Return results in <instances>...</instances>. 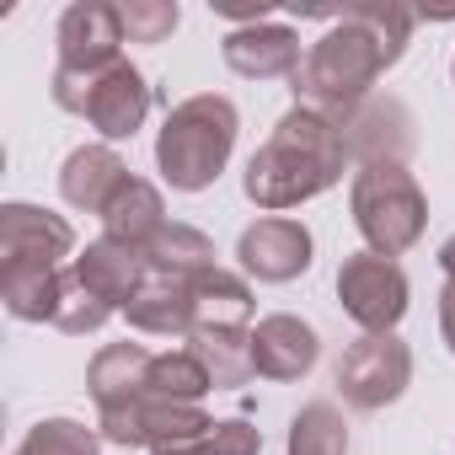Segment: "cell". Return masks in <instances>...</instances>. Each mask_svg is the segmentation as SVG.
Listing matches in <instances>:
<instances>
[{"instance_id":"obj_1","label":"cell","mask_w":455,"mask_h":455,"mask_svg":"<svg viewBox=\"0 0 455 455\" xmlns=\"http://www.w3.org/2000/svg\"><path fill=\"white\" fill-rule=\"evenodd\" d=\"M407 28H412V12H396V6H359V12H343V28H332L300 65L295 76V97L300 108L343 124L354 113V102L370 92V81L396 65L402 44H407Z\"/></svg>"},{"instance_id":"obj_2","label":"cell","mask_w":455,"mask_h":455,"mask_svg":"<svg viewBox=\"0 0 455 455\" xmlns=\"http://www.w3.org/2000/svg\"><path fill=\"white\" fill-rule=\"evenodd\" d=\"M343 156H348L343 124H332L311 108H295L279 118L274 140L252 156L247 198L263 209H290L300 198H316L322 188H332L343 177Z\"/></svg>"},{"instance_id":"obj_3","label":"cell","mask_w":455,"mask_h":455,"mask_svg":"<svg viewBox=\"0 0 455 455\" xmlns=\"http://www.w3.org/2000/svg\"><path fill=\"white\" fill-rule=\"evenodd\" d=\"M231 145H236V108L225 102V97H188L166 118L156 161H161V172H166L172 188L198 193V188H209L220 177Z\"/></svg>"},{"instance_id":"obj_4","label":"cell","mask_w":455,"mask_h":455,"mask_svg":"<svg viewBox=\"0 0 455 455\" xmlns=\"http://www.w3.org/2000/svg\"><path fill=\"white\" fill-rule=\"evenodd\" d=\"M354 220L380 258H396L423 236V193L396 161H370L354 182Z\"/></svg>"},{"instance_id":"obj_5","label":"cell","mask_w":455,"mask_h":455,"mask_svg":"<svg viewBox=\"0 0 455 455\" xmlns=\"http://www.w3.org/2000/svg\"><path fill=\"white\" fill-rule=\"evenodd\" d=\"M54 102L81 113L97 134L108 140H129L145 113H150V86L134 65H108V70H92V76H70V70H54Z\"/></svg>"},{"instance_id":"obj_6","label":"cell","mask_w":455,"mask_h":455,"mask_svg":"<svg viewBox=\"0 0 455 455\" xmlns=\"http://www.w3.org/2000/svg\"><path fill=\"white\" fill-rule=\"evenodd\" d=\"M76 236L70 225L33 204L0 209V279H28V274H60Z\"/></svg>"},{"instance_id":"obj_7","label":"cell","mask_w":455,"mask_h":455,"mask_svg":"<svg viewBox=\"0 0 455 455\" xmlns=\"http://www.w3.org/2000/svg\"><path fill=\"white\" fill-rule=\"evenodd\" d=\"M338 295H343L348 316H354L359 327H370V332H391V327L402 322V311H407V279H402V268H396L391 258H380V252L348 258L343 274H338Z\"/></svg>"},{"instance_id":"obj_8","label":"cell","mask_w":455,"mask_h":455,"mask_svg":"<svg viewBox=\"0 0 455 455\" xmlns=\"http://www.w3.org/2000/svg\"><path fill=\"white\" fill-rule=\"evenodd\" d=\"M407 375H412V359H407V348L391 332H370V338H359L338 359V386H343V396L354 407H386V402H396L402 386H407Z\"/></svg>"},{"instance_id":"obj_9","label":"cell","mask_w":455,"mask_h":455,"mask_svg":"<svg viewBox=\"0 0 455 455\" xmlns=\"http://www.w3.org/2000/svg\"><path fill=\"white\" fill-rule=\"evenodd\" d=\"M118 44H124L118 6H70L60 17V70L70 76L118 65Z\"/></svg>"},{"instance_id":"obj_10","label":"cell","mask_w":455,"mask_h":455,"mask_svg":"<svg viewBox=\"0 0 455 455\" xmlns=\"http://www.w3.org/2000/svg\"><path fill=\"white\" fill-rule=\"evenodd\" d=\"M242 263H247V274H258L268 284H284V279L306 274L311 268V236H306V225L284 220V214L258 220L252 231L242 236Z\"/></svg>"},{"instance_id":"obj_11","label":"cell","mask_w":455,"mask_h":455,"mask_svg":"<svg viewBox=\"0 0 455 455\" xmlns=\"http://www.w3.org/2000/svg\"><path fill=\"white\" fill-rule=\"evenodd\" d=\"M145 274H150L145 252H140V247H129V242H113V236L92 242V247L76 258V279H81L102 306H129V300H134V290L145 284Z\"/></svg>"},{"instance_id":"obj_12","label":"cell","mask_w":455,"mask_h":455,"mask_svg":"<svg viewBox=\"0 0 455 455\" xmlns=\"http://www.w3.org/2000/svg\"><path fill=\"white\" fill-rule=\"evenodd\" d=\"M129 327L140 332H193L198 300H193V279H172V274H145V284L134 290V300L124 306Z\"/></svg>"},{"instance_id":"obj_13","label":"cell","mask_w":455,"mask_h":455,"mask_svg":"<svg viewBox=\"0 0 455 455\" xmlns=\"http://www.w3.org/2000/svg\"><path fill=\"white\" fill-rule=\"evenodd\" d=\"M316 364V332L295 316H268L252 332V370L268 380H300Z\"/></svg>"},{"instance_id":"obj_14","label":"cell","mask_w":455,"mask_h":455,"mask_svg":"<svg viewBox=\"0 0 455 455\" xmlns=\"http://www.w3.org/2000/svg\"><path fill=\"white\" fill-rule=\"evenodd\" d=\"M150 364H156V354H145L140 343H113V348H102V354L92 359V375H86L97 407H102V412H118V407L140 402L145 386H150Z\"/></svg>"},{"instance_id":"obj_15","label":"cell","mask_w":455,"mask_h":455,"mask_svg":"<svg viewBox=\"0 0 455 455\" xmlns=\"http://www.w3.org/2000/svg\"><path fill=\"white\" fill-rule=\"evenodd\" d=\"M124 161L108 150V145H86V150H76L70 161H65V172H60V188H65V198L76 204V209H92V214H102L108 209V198L124 188Z\"/></svg>"},{"instance_id":"obj_16","label":"cell","mask_w":455,"mask_h":455,"mask_svg":"<svg viewBox=\"0 0 455 455\" xmlns=\"http://www.w3.org/2000/svg\"><path fill=\"white\" fill-rule=\"evenodd\" d=\"M225 65L242 76H300V44L290 28H263V33H231L225 38Z\"/></svg>"},{"instance_id":"obj_17","label":"cell","mask_w":455,"mask_h":455,"mask_svg":"<svg viewBox=\"0 0 455 455\" xmlns=\"http://www.w3.org/2000/svg\"><path fill=\"white\" fill-rule=\"evenodd\" d=\"M102 225H108V236L113 242H129V247H150L156 236H161V193L150 188V182H140V177H124V188L108 198V209H102Z\"/></svg>"},{"instance_id":"obj_18","label":"cell","mask_w":455,"mask_h":455,"mask_svg":"<svg viewBox=\"0 0 455 455\" xmlns=\"http://www.w3.org/2000/svg\"><path fill=\"white\" fill-rule=\"evenodd\" d=\"M145 263H150V274L198 279V274L214 268V247H209L198 231H188V225H161V236L145 247Z\"/></svg>"},{"instance_id":"obj_19","label":"cell","mask_w":455,"mask_h":455,"mask_svg":"<svg viewBox=\"0 0 455 455\" xmlns=\"http://www.w3.org/2000/svg\"><path fill=\"white\" fill-rule=\"evenodd\" d=\"M214 380H209V370H204V359L188 348V354H156V364H150V396H161V402H193L198 407V396L209 391Z\"/></svg>"},{"instance_id":"obj_20","label":"cell","mask_w":455,"mask_h":455,"mask_svg":"<svg viewBox=\"0 0 455 455\" xmlns=\"http://www.w3.org/2000/svg\"><path fill=\"white\" fill-rule=\"evenodd\" d=\"M290 455H348V428L332 407H306L290 434Z\"/></svg>"},{"instance_id":"obj_21","label":"cell","mask_w":455,"mask_h":455,"mask_svg":"<svg viewBox=\"0 0 455 455\" xmlns=\"http://www.w3.org/2000/svg\"><path fill=\"white\" fill-rule=\"evenodd\" d=\"M258 450H263L258 428H247V423H209L204 434H193L182 444H161L156 455H258Z\"/></svg>"},{"instance_id":"obj_22","label":"cell","mask_w":455,"mask_h":455,"mask_svg":"<svg viewBox=\"0 0 455 455\" xmlns=\"http://www.w3.org/2000/svg\"><path fill=\"white\" fill-rule=\"evenodd\" d=\"M17 455H97V434L70 423V418H49V423H33L28 439L17 444Z\"/></svg>"},{"instance_id":"obj_23","label":"cell","mask_w":455,"mask_h":455,"mask_svg":"<svg viewBox=\"0 0 455 455\" xmlns=\"http://www.w3.org/2000/svg\"><path fill=\"white\" fill-rule=\"evenodd\" d=\"M118 22L129 44H161L177 28V6H166V0H129V6H118Z\"/></svg>"},{"instance_id":"obj_24","label":"cell","mask_w":455,"mask_h":455,"mask_svg":"<svg viewBox=\"0 0 455 455\" xmlns=\"http://www.w3.org/2000/svg\"><path fill=\"white\" fill-rule=\"evenodd\" d=\"M439 322H444V343L455 348V284H450L444 300H439Z\"/></svg>"},{"instance_id":"obj_25","label":"cell","mask_w":455,"mask_h":455,"mask_svg":"<svg viewBox=\"0 0 455 455\" xmlns=\"http://www.w3.org/2000/svg\"><path fill=\"white\" fill-rule=\"evenodd\" d=\"M439 263H444V274H450V284H455V236L444 242V252H439Z\"/></svg>"}]
</instances>
